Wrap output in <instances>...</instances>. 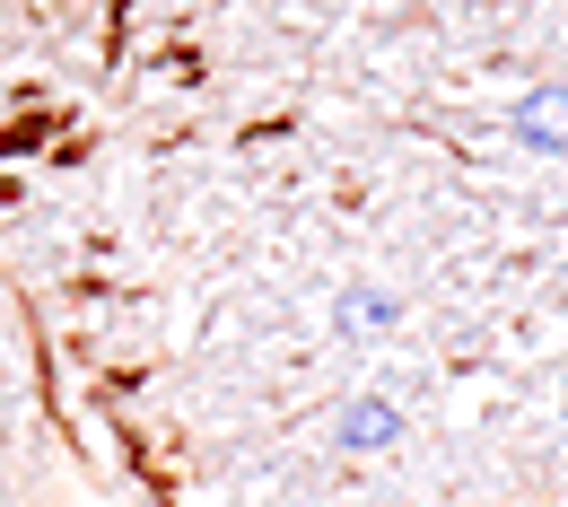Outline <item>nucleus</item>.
<instances>
[{
    "label": "nucleus",
    "mask_w": 568,
    "mask_h": 507,
    "mask_svg": "<svg viewBox=\"0 0 568 507\" xmlns=\"http://www.w3.org/2000/svg\"><path fill=\"white\" fill-rule=\"evenodd\" d=\"M333 437L358 446V455H376V446H394V437H403V403H385V394H351V403L333 412Z\"/></svg>",
    "instance_id": "obj_1"
},
{
    "label": "nucleus",
    "mask_w": 568,
    "mask_h": 507,
    "mask_svg": "<svg viewBox=\"0 0 568 507\" xmlns=\"http://www.w3.org/2000/svg\"><path fill=\"white\" fill-rule=\"evenodd\" d=\"M516 141L542 149V158H560L568 149V88H534V97L516 105Z\"/></svg>",
    "instance_id": "obj_2"
},
{
    "label": "nucleus",
    "mask_w": 568,
    "mask_h": 507,
    "mask_svg": "<svg viewBox=\"0 0 568 507\" xmlns=\"http://www.w3.org/2000/svg\"><path fill=\"white\" fill-rule=\"evenodd\" d=\"M394 315H403V306H394L385 290H342V306H333V324H342V333H385Z\"/></svg>",
    "instance_id": "obj_3"
},
{
    "label": "nucleus",
    "mask_w": 568,
    "mask_h": 507,
    "mask_svg": "<svg viewBox=\"0 0 568 507\" xmlns=\"http://www.w3.org/2000/svg\"><path fill=\"white\" fill-rule=\"evenodd\" d=\"M560 412H568V385H560Z\"/></svg>",
    "instance_id": "obj_4"
}]
</instances>
